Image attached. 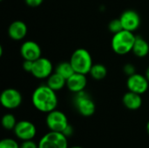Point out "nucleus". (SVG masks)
Segmentation results:
<instances>
[{
    "label": "nucleus",
    "mask_w": 149,
    "mask_h": 148,
    "mask_svg": "<svg viewBox=\"0 0 149 148\" xmlns=\"http://www.w3.org/2000/svg\"><path fill=\"white\" fill-rule=\"evenodd\" d=\"M38 148H68L67 137L62 133L50 131L39 140Z\"/></svg>",
    "instance_id": "39448f33"
},
{
    "label": "nucleus",
    "mask_w": 149,
    "mask_h": 148,
    "mask_svg": "<svg viewBox=\"0 0 149 148\" xmlns=\"http://www.w3.org/2000/svg\"><path fill=\"white\" fill-rule=\"evenodd\" d=\"M145 76H146V78L148 79V80L149 81V65H148V67L147 68V70H146V72H145Z\"/></svg>",
    "instance_id": "cd10ccee"
},
{
    "label": "nucleus",
    "mask_w": 149,
    "mask_h": 148,
    "mask_svg": "<svg viewBox=\"0 0 149 148\" xmlns=\"http://www.w3.org/2000/svg\"><path fill=\"white\" fill-rule=\"evenodd\" d=\"M74 106L79 112L84 117H90L94 114L96 106L94 101L92 99L90 95L84 91L75 93Z\"/></svg>",
    "instance_id": "20e7f679"
},
{
    "label": "nucleus",
    "mask_w": 149,
    "mask_h": 148,
    "mask_svg": "<svg viewBox=\"0 0 149 148\" xmlns=\"http://www.w3.org/2000/svg\"><path fill=\"white\" fill-rule=\"evenodd\" d=\"M13 131L15 135L23 141L33 140L37 133V128L35 125L28 120L18 121Z\"/></svg>",
    "instance_id": "1a4fd4ad"
},
{
    "label": "nucleus",
    "mask_w": 149,
    "mask_h": 148,
    "mask_svg": "<svg viewBox=\"0 0 149 148\" xmlns=\"http://www.w3.org/2000/svg\"><path fill=\"white\" fill-rule=\"evenodd\" d=\"M31 102L38 111L48 113L56 109L58 106V97L56 92L47 85H41L33 91Z\"/></svg>",
    "instance_id": "f257e3e1"
},
{
    "label": "nucleus",
    "mask_w": 149,
    "mask_h": 148,
    "mask_svg": "<svg viewBox=\"0 0 149 148\" xmlns=\"http://www.w3.org/2000/svg\"><path fill=\"white\" fill-rule=\"evenodd\" d=\"M122 103L129 110L135 111L141 108L142 105V99L141 95L131 91L126 92L122 98Z\"/></svg>",
    "instance_id": "2eb2a0df"
},
{
    "label": "nucleus",
    "mask_w": 149,
    "mask_h": 148,
    "mask_svg": "<svg viewBox=\"0 0 149 148\" xmlns=\"http://www.w3.org/2000/svg\"><path fill=\"white\" fill-rule=\"evenodd\" d=\"M53 71V65L50 59L40 57L37 60L33 61V67L31 70V74L36 79H47Z\"/></svg>",
    "instance_id": "6e6552de"
},
{
    "label": "nucleus",
    "mask_w": 149,
    "mask_h": 148,
    "mask_svg": "<svg viewBox=\"0 0 149 148\" xmlns=\"http://www.w3.org/2000/svg\"><path fill=\"white\" fill-rule=\"evenodd\" d=\"M32 67H33V61H31V60H24V63H23V68L25 72H31V70H32Z\"/></svg>",
    "instance_id": "393cba45"
},
{
    "label": "nucleus",
    "mask_w": 149,
    "mask_h": 148,
    "mask_svg": "<svg viewBox=\"0 0 149 148\" xmlns=\"http://www.w3.org/2000/svg\"><path fill=\"white\" fill-rule=\"evenodd\" d=\"M89 73L93 79L102 80L107 75V69L102 64H93Z\"/></svg>",
    "instance_id": "6ab92c4d"
},
{
    "label": "nucleus",
    "mask_w": 149,
    "mask_h": 148,
    "mask_svg": "<svg viewBox=\"0 0 149 148\" xmlns=\"http://www.w3.org/2000/svg\"><path fill=\"white\" fill-rule=\"evenodd\" d=\"M3 56V47H2V45H0V57H2Z\"/></svg>",
    "instance_id": "c85d7f7f"
},
{
    "label": "nucleus",
    "mask_w": 149,
    "mask_h": 148,
    "mask_svg": "<svg viewBox=\"0 0 149 148\" xmlns=\"http://www.w3.org/2000/svg\"><path fill=\"white\" fill-rule=\"evenodd\" d=\"M136 36L134 32L122 30L113 34L111 41L113 51L118 55H125L133 51Z\"/></svg>",
    "instance_id": "f03ea898"
},
{
    "label": "nucleus",
    "mask_w": 149,
    "mask_h": 148,
    "mask_svg": "<svg viewBox=\"0 0 149 148\" xmlns=\"http://www.w3.org/2000/svg\"><path fill=\"white\" fill-rule=\"evenodd\" d=\"M70 63L72 64L75 72L86 75L90 72V70L93 65L92 55L84 48H79L72 52L70 58Z\"/></svg>",
    "instance_id": "7ed1b4c3"
},
{
    "label": "nucleus",
    "mask_w": 149,
    "mask_h": 148,
    "mask_svg": "<svg viewBox=\"0 0 149 148\" xmlns=\"http://www.w3.org/2000/svg\"><path fill=\"white\" fill-rule=\"evenodd\" d=\"M20 53L24 60L35 61L42 57V50L38 43L32 40L25 41L20 47Z\"/></svg>",
    "instance_id": "9b49d317"
},
{
    "label": "nucleus",
    "mask_w": 149,
    "mask_h": 148,
    "mask_svg": "<svg viewBox=\"0 0 149 148\" xmlns=\"http://www.w3.org/2000/svg\"><path fill=\"white\" fill-rule=\"evenodd\" d=\"M127 86L128 91H131V92H134L141 95L148 91L149 81L146 78V76L134 73L127 78Z\"/></svg>",
    "instance_id": "9d476101"
},
{
    "label": "nucleus",
    "mask_w": 149,
    "mask_h": 148,
    "mask_svg": "<svg viewBox=\"0 0 149 148\" xmlns=\"http://www.w3.org/2000/svg\"><path fill=\"white\" fill-rule=\"evenodd\" d=\"M108 29L113 34H115V33L124 30L123 26H122V24H121V21H120V18H114L113 20H111L109 22V24H108Z\"/></svg>",
    "instance_id": "412c9836"
},
{
    "label": "nucleus",
    "mask_w": 149,
    "mask_h": 148,
    "mask_svg": "<svg viewBox=\"0 0 149 148\" xmlns=\"http://www.w3.org/2000/svg\"><path fill=\"white\" fill-rule=\"evenodd\" d=\"M20 148H38V144H37L34 141H32V140H24L21 144Z\"/></svg>",
    "instance_id": "b1692460"
},
{
    "label": "nucleus",
    "mask_w": 149,
    "mask_h": 148,
    "mask_svg": "<svg viewBox=\"0 0 149 148\" xmlns=\"http://www.w3.org/2000/svg\"><path fill=\"white\" fill-rule=\"evenodd\" d=\"M22 101L23 97L21 92L14 88H7L3 90L0 95L1 105L9 110L19 107L22 104Z\"/></svg>",
    "instance_id": "0eeeda50"
},
{
    "label": "nucleus",
    "mask_w": 149,
    "mask_h": 148,
    "mask_svg": "<svg viewBox=\"0 0 149 148\" xmlns=\"http://www.w3.org/2000/svg\"><path fill=\"white\" fill-rule=\"evenodd\" d=\"M17 123L15 116L11 113H6L2 118V126L6 130H13Z\"/></svg>",
    "instance_id": "aec40b11"
},
{
    "label": "nucleus",
    "mask_w": 149,
    "mask_h": 148,
    "mask_svg": "<svg viewBox=\"0 0 149 148\" xmlns=\"http://www.w3.org/2000/svg\"><path fill=\"white\" fill-rule=\"evenodd\" d=\"M55 72L58 73L59 75H61L63 78H65V79H69L75 72L74 69L72 65V64L67 61H64V62H60L55 69Z\"/></svg>",
    "instance_id": "a211bd4d"
},
{
    "label": "nucleus",
    "mask_w": 149,
    "mask_h": 148,
    "mask_svg": "<svg viewBox=\"0 0 149 148\" xmlns=\"http://www.w3.org/2000/svg\"><path fill=\"white\" fill-rule=\"evenodd\" d=\"M86 85L87 79L86 74L74 72L69 79H66V87L70 92L73 93L84 91Z\"/></svg>",
    "instance_id": "ddd939ff"
},
{
    "label": "nucleus",
    "mask_w": 149,
    "mask_h": 148,
    "mask_svg": "<svg viewBox=\"0 0 149 148\" xmlns=\"http://www.w3.org/2000/svg\"><path fill=\"white\" fill-rule=\"evenodd\" d=\"M0 148H20V146L12 139H3L0 141Z\"/></svg>",
    "instance_id": "4be33fe9"
},
{
    "label": "nucleus",
    "mask_w": 149,
    "mask_h": 148,
    "mask_svg": "<svg viewBox=\"0 0 149 148\" xmlns=\"http://www.w3.org/2000/svg\"><path fill=\"white\" fill-rule=\"evenodd\" d=\"M134 54L138 58H145L149 53V44L142 37L136 36L134 44L133 47Z\"/></svg>",
    "instance_id": "dca6fc26"
},
{
    "label": "nucleus",
    "mask_w": 149,
    "mask_h": 148,
    "mask_svg": "<svg viewBox=\"0 0 149 148\" xmlns=\"http://www.w3.org/2000/svg\"><path fill=\"white\" fill-rule=\"evenodd\" d=\"M70 148H83V147H70Z\"/></svg>",
    "instance_id": "7c9ffc66"
},
{
    "label": "nucleus",
    "mask_w": 149,
    "mask_h": 148,
    "mask_svg": "<svg viewBox=\"0 0 149 148\" xmlns=\"http://www.w3.org/2000/svg\"><path fill=\"white\" fill-rule=\"evenodd\" d=\"M43 1H44V0H24L25 3H26L28 6L33 7V8L39 6V5L43 3Z\"/></svg>",
    "instance_id": "a878e982"
},
{
    "label": "nucleus",
    "mask_w": 149,
    "mask_h": 148,
    "mask_svg": "<svg viewBox=\"0 0 149 148\" xmlns=\"http://www.w3.org/2000/svg\"><path fill=\"white\" fill-rule=\"evenodd\" d=\"M72 133H73V128H72V126L71 125H68L67 127H66V128L65 129V131L63 132V134L65 135L66 137H70V136L72 134Z\"/></svg>",
    "instance_id": "bb28decb"
},
{
    "label": "nucleus",
    "mask_w": 149,
    "mask_h": 148,
    "mask_svg": "<svg viewBox=\"0 0 149 148\" xmlns=\"http://www.w3.org/2000/svg\"><path fill=\"white\" fill-rule=\"evenodd\" d=\"M123 29L134 32L141 25V17L139 13L134 10H125L120 17Z\"/></svg>",
    "instance_id": "f8f14e48"
},
{
    "label": "nucleus",
    "mask_w": 149,
    "mask_h": 148,
    "mask_svg": "<svg viewBox=\"0 0 149 148\" xmlns=\"http://www.w3.org/2000/svg\"><path fill=\"white\" fill-rule=\"evenodd\" d=\"M135 71H136L135 66H134V65L130 64V63H127V64H126V65L123 66V72H124V73H125L126 75H127L128 77L131 76V75H133V74H134V73H136Z\"/></svg>",
    "instance_id": "5701e85b"
},
{
    "label": "nucleus",
    "mask_w": 149,
    "mask_h": 148,
    "mask_svg": "<svg viewBox=\"0 0 149 148\" xmlns=\"http://www.w3.org/2000/svg\"><path fill=\"white\" fill-rule=\"evenodd\" d=\"M45 123L50 131L62 133L69 125L66 115L58 110H53L47 113Z\"/></svg>",
    "instance_id": "423d86ee"
},
{
    "label": "nucleus",
    "mask_w": 149,
    "mask_h": 148,
    "mask_svg": "<svg viewBox=\"0 0 149 148\" xmlns=\"http://www.w3.org/2000/svg\"><path fill=\"white\" fill-rule=\"evenodd\" d=\"M27 31H28V29H27L26 24L21 20L13 21L8 28L9 37L11 39L16 40V41L24 39L27 34Z\"/></svg>",
    "instance_id": "4468645a"
},
{
    "label": "nucleus",
    "mask_w": 149,
    "mask_h": 148,
    "mask_svg": "<svg viewBox=\"0 0 149 148\" xmlns=\"http://www.w3.org/2000/svg\"><path fill=\"white\" fill-rule=\"evenodd\" d=\"M0 1H3V0H0Z\"/></svg>",
    "instance_id": "2f4dec72"
},
{
    "label": "nucleus",
    "mask_w": 149,
    "mask_h": 148,
    "mask_svg": "<svg viewBox=\"0 0 149 148\" xmlns=\"http://www.w3.org/2000/svg\"><path fill=\"white\" fill-rule=\"evenodd\" d=\"M46 85L52 88L53 91L57 92L61 89H63L65 86H66V79L63 78L61 75H59L57 72L52 73L47 78V83Z\"/></svg>",
    "instance_id": "f3484780"
},
{
    "label": "nucleus",
    "mask_w": 149,
    "mask_h": 148,
    "mask_svg": "<svg viewBox=\"0 0 149 148\" xmlns=\"http://www.w3.org/2000/svg\"><path fill=\"white\" fill-rule=\"evenodd\" d=\"M147 132H148V133L149 134V120L148 122V124H147Z\"/></svg>",
    "instance_id": "c756f323"
}]
</instances>
